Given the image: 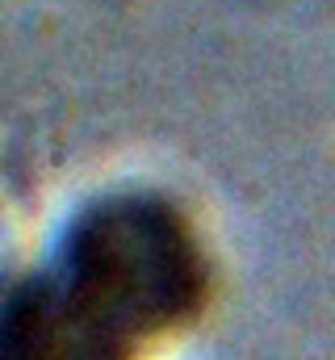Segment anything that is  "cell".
Returning <instances> with one entry per match:
<instances>
[{"label": "cell", "mask_w": 335, "mask_h": 360, "mask_svg": "<svg viewBox=\"0 0 335 360\" xmlns=\"http://www.w3.org/2000/svg\"><path fill=\"white\" fill-rule=\"evenodd\" d=\"M139 340L59 264L0 306V360H134Z\"/></svg>", "instance_id": "2"}, {"label": "cell", "mask_w": 335, "mask_h": 360, "mask_svg": "<svg viewBox=\"0 0 335 360\" xmlns=\"http://www.w3.org/2000/svg\"><path fill=\"white\" fill-rule=\"evenodd\" d=\"M55 264L143 344L197 314L206 264L189 222L151 193H118L68 226Z\"/></svg>", "instance_id": "1"}]
</instances>
